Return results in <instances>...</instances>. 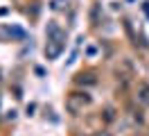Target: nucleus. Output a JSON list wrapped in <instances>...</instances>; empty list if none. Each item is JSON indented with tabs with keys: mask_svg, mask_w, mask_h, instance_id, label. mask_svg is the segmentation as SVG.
<instances>
[{
	"mask_svg": "<svg viewBox=\"0 0 149 136\" xmlns=\"http://www.w3.org/2000/svg\"><path fill=\"white\" fill-rule=\"evenodd\" d=\"M142 100H149V86L147 84H142V95H140Z\"/></svg>",
	"mask_w": 149,
	"mask_h": 136,
	"instance_id": "f257e3e1",
	"label": "nucleus"
}]
</instances>
